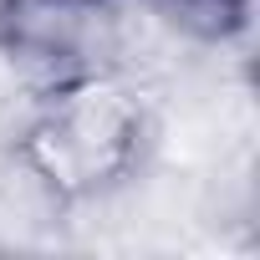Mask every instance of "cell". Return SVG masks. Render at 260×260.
Here are the masks:
<instances>
[{"instance_id":"obj_1","label":"cell","mask_w":260,"mask_h":260,"mask_svg":"<svg viewBox=\"0 0 260 260\" xmlns=\"http://www.w3.org/2000/svg\"><path fill=\"white\" fill-rule=\"evenodd\" d=\"M21 153L51 194H97L138 158V107L97 77H72L41 102Z\"/></svg>"},{"instance_id":"obj_2","label":"cell","mask_w":260,"mask_h":260,"mask_svg":"<svg viewBox=\"0 0 260 260\" xmlns=\"http://www.w3.org/2000/svg\"><path fill=\"white\" fill-rule=\"evenodd\" d=\"M199 41H230L250 26V0H148Z\"/></svg>"},{"instance_id":"obj_3","label":"cell","mask_w":260,"mask_h":260,"mask_svg":"<svg viewBox=\"0 0 260 260\" xmlns=\"http://www.w3.org/2000/svg\"><path fill=\"white\" fill-rule=\"evenodd\" d=\"M67 6H97V0H67Z\"/></svg>"}]
</instances>
